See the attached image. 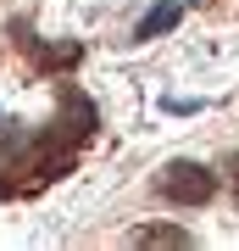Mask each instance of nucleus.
<instances>
[{
  "instance_id": "1",
  "label": "nucleus",
  "mask_w": 239,
  "mask_h": 251,
  "mask_svg": "<svg viewBox=\"0 0 239 251\" xmlns=\"http://www.w3.org/2000/svg\"><path fill=\"white\" fill-rule=\"evenodd\" d=\"M62 117L28 134H11L0 145V201H28L39 190H50L62 173H72V162L100 128V112L89 106V95H78L72 84H62Z\"/></svg>"
},
{
  "instance_id": "2",
  "label": "nucleus",
  "mask_w": 239,
  "mask_h": 251,
  "mask_svg": "<svg viewBox=\"0 0 239 251\" xmlns=\"http://www.w3.org/2000/svg\"><path fill=\"white\" fill-rule=\"evenodd\" d=\"M156 196L167 206H206L217 196V173L200 168V162H189V156H173L167 168L156 173Z\"/></svg>"
},
{
  "instance_id": "3",
  "label": "nucleus",
  "mask_w": 239,
  "mask_h": 251,
  "mask_svg": "<svg viewBox=\"0 0 239 251\" xmlns=\"http://www.w3.org/2000/svg\"><path fill=\"white\" fill-rule=\"evenodd\" d=\"M11 34H17V50H22L39 73H72V67L84 62V45H72V39H62V45H44V39L34 34V23H28V17L11 23Z\"/></svg>"
},
{
  "instance_id": "4",
  "label": "nucleus",
  "mask_w": 239,
  "mask_h": 251,
  "mask_svg": "<svg viewBox=\"0 0 239 251\" xmlns=\"http://www.w3.org/2000/svg\"><path fill=\"white\" fill-rule=\"evenodd\" d=\"M128 240H133V246H173V251H184V246H195V234L178 229V224H139Z\"/></svg>"
},
{
  "instance_id": "5",
  "label": "nucleus",
  "mask_w": 239,
  "mask_h": 251,
  "mask_svg": "<svg viewBox=\"0 0 239 251\" xmlns=\"http://www.w3.org/2000/svg\"><path fill=\"white\" fill-rule=\"evenodd\" d=\"M178 17H184V0H161L151 17L133 28V39H156V34H167V28H178Z\"/></svg>"
},
{
  "instance_id": "6",
  "label": "nucleus",
  "mask_w": 239,
  "mask_h": 251,
  "mask_svg": "<svg viewBox=\"0 0 239 251\" xmlns=\"http://www.w3.org/2000/svg\"><path fill=\"white\" fill-rule=\"evenodd\" d=\"M222 173H228V190H234V206H239V151L228 156V168H222Z\"/></svg>"
}]
</instances>
